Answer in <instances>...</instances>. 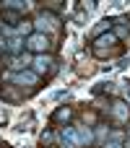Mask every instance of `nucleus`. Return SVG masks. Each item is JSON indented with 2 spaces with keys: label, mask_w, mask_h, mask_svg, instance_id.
Wrapping results in <instances>:
<instances>
[{
  "label": "nucleus",
  "mask_w": 130,
  "mask_h": 148,
  "mask_svg": "<svg viewBox=\"0 0 130 148\" xmlns=\"http://www.w3.org/2000/svg\"><path fill=\"white\" fill-rule=\"evenodd\" d=\"M26 47L29 49H34V52H39V55H44L47 49H50V39H47V34H31V36H26Z\"/></svg>",
  "instance_id": "3"
},
{
  "label": "nucleus",
  "mask_w": 130,
  "mask_h": 148,
  "mask_svg": "<svg viewBox=\"0 0 130 148\" xmlns=\"http://www.w3.org/2000/svg\"><path fill=\"white\" fill-rule=\"evenodd\" d=\"M70 120V109L68 107H60V109H55V114H52V122H68Z\"/></svg>",
  "instance_id": "13"
},
{
  "label": "nucleus",
  "mask_w": 130,
  "mask_h": 148,
  "mask_svg": "<svg viewBox=\"0 0 130 148\" xmlns=\"http://www.w3.org/2000/svg\"><path fill=\"white\" fill-rule=\"evenodd\" d=\"M60 140H63V146L65 148H81V143H78V130L76 127H63L60 130Z\"/></svg>",
  "instance_id": "6"
},
{
  "label": "nucleus",
  "mask_w": 130,
  "mask_h": 148,
  "mask_svg": "<svg viewBox=\"0 0 130 148\" xmlns=\"http://www.w3.org/2000/svg\"><path fill=\"white\" fill-rule=\"evenodd\" d=\"M117 42H120V39L115 36V31H107V34H102V36H96V39H94V52H96V55H107V52H109V47H112V44H117Z\"/></svg>",
  "instance_id": "2"
},
{
  "label": "nucleus",
  "mask_w": 130,
  "mask_h": 148,
  "mask_svg": "<svg viewBox=\"0 0 130 148\" xmlns=\"http://www.w3.org/2000/svg\"><path fill=\"white\" fill-rule=\"evenodd\" d=\"M31 65H34V73H36V75H44V73H52V70H55V68H52L55 62H52L50 55H36V57L31 60Z\"/></svg>",
  "instance_id": "5"
},
{
  "label": "nucleus",
  "mask_w": 130,
  "mask_h": 148,
  "mask_svg": "<svg viewBox=\"0 0 130 148\" xmlns=\"http://www.w3.org/2000/svg\"><path fill=\"white\" fill-rule=\"evenodd\" d=\"M76 130H78V143H81V148H83V146H91V140H94L91 130H89V127H76Z\"/></svg>",
  "instance_id": "12"
},
{
  "label": "nucleus",
  "mask_w": 130,
  "mask_h": 148,
  "mask_svg": "<svg viewBox=\"0 0 130 148\" xmlns=\"http://www.w3.org/2000/svg\"><path fill=\"white\" fill-rule=\"evenodd\" d=\"M8 62H10V65H8L10 70L21 73V70H26V65H31V57H29V55H16V57H10Z\"/></svg>",
  "instance_id": "9"
},
{
  "label": "nucleus",
  "mask_w": 130,
  "mask_h": 148,
  "mask_svg": "<svg viewBox=\"0 0 130 148\" xmlns=\"http://www.w3.org/2000/svg\"><path fill=\"white\" fill-rule=\"evenodd\" d=\"M52 138H55V135H52V130H47V133H42V138H39V140H42V146H50V143H52Z\"/></svg>",
  "instance_id": "16"
},
{
  "label": "nucleus",
  "mask_w": 130,
  "mask_h": 148,
  "mask_svg": "<svg viewBox=\"0 0 130 148\" xmlns=\"http://www.w3.org/2000/svg\"><path fill=\"white\" fill-rule=\"evenodd\" d=\"M112 114H115V120H117V122H128V120H130V107H128V101L115 99V101H112Z\"/></svg>",
  "instance_id": "7"
},
{
  "label": "nucleus",
  "mask_w": 130,
  "mask_h": 148,
  "mask_svg": "<svg viewBox=\"0 0 130 148\" xmlns=\"http://www.w3.org/2000/svg\"><path fill=\"white\" fill-rule=\"evenodd\" d=\"M8 81H10V83H18V86H34V83L39 81V75H36L34 70H21V73H10Z\"/></svg>",
  "instance_id": "4"
},
{
  "label": "nucleus",
  "mask_w": 130,
  "mask_h": 148,
  "mask_svg": "<svg viewBox=\"0 0 130 148\" xmlns=\"http://www.w3.org/2000/svg\"><path fill=\"white\" fill-rule=\"evenodd\" d=\"M57 13H50V10H42L39 13V18L34 21V29H36V34H44V31H52V29H57Z\"/></svg>",
  "instance_id": "1"
},
{
  "label": "nucleus",
  "mask_w": 130,
  "mask_h": 148,
  "mask_svg": "<svg viewBox=\"0 0 130 148\" xmlns=\"http://www.w3.org/2000/svg\"><path fill=\"white\" fill-rule=\"evenodd\" d=\"M104 148H122V143H120V140H107Z\"/></svg>",
  "instance_id": "17"
},
{
  "label": "nucleus",
  "mask_w": 130,
  "mask_h": 148,
  "mask_svg": "<svg viewBox=\"0 0 130 148\" xmlns=\"http://www.w3.org/2000/svg\"><path fill=\"white\" fill-rule=\"evenodd\" d=\"M128 21H130V16H128ZM128 31H130V26H128Z\"/></svg>",
  "instance_id": "19"
},
{
  "label": "nucleus",
  "mask_w": 130,
  "mask_h": 148,
  "mask_svg": "<svg viewBox=\"0 0 130 148\" xmlns=\"http://www.w3.org/2000/svg\"><path fill=\"white\" fill-rule=\"evenodd\" d=\"M31 26H34V23H29V21H21L18 26H13V31H16L18 36H31Z\"/></svg>",
  "instance_id": "14"
},
{
  "label": "nucleus",
  "mask_w": 130,
  "mask_h": 148,
  "mask_svg": "<svg viewBox=\"0 0 130 148\" xmlns=\"http://www.w3.org/2000/svg\"><path fill=\"white\" fill-rule=\"evenodd\" d=\"M128 65H130V57H122V60H117L115 68H128Z\"/></svg>",
  "instance_id": "18"
},
{
  "label": "nucleus",
  "mask_w": 130,
  "mask_h": 148,
  "mask_svg": "<svg viewBox=\"0 0 130 148\" xmlns=\"http://www.w3.org/2000/svg\"><path fill=\"white\" fill-rule=\"evenodd\" d=\"M5 42H8V44H5V52H8V55H13V57H16V55L23 49V44H26V42H23V36H18L16 31H13V34H8V36H5Z\"/></svg>",
  "instance_id": "8"
},
{
  "label": "nucleus",
  "mask_w": 130,
  "mask_h": 148,
  "mask_svg": "<svg viewBox=\"0 0 130 148\" xmlns=\"http://www.w3.org/2000/svg\"><path fill=\"white\" fill-rule=\"evenodd\" d=\"M29 3L23 0H3V10H13V13H26Z\"/></svg>",
  "instance_id": "11"
},
{
  "label": "nucleus",
  "mask_w": 130,
  "mask_h": 148,
  "mask_svg": "<svg viewBox=\"0 0 130 148\" xmlns=\"http://www.w3.org/2000/svg\"><path fill=\"white\" fill-rule=\"evenodd\" d=\"M112 26H115V18H104V21H99V23L94 26V31H91V39H96V36H102V34L112 31Z\"/></svg>",
  "instance_id": "10"
},
{
  "label": "nucleus",
  "mask_w": 130,
  "mask_h": 148,
  "mask_svg": "<svg viewBox=\"0 0 130 148\" xmlns=\"http://www.w3.org/2000/svg\"><path fill=\"white\" fill-rule=\"evenodd\" d=\"M3 18H5L8 23H16V26H18V23L23 21V13H13V10H3Z\"/></svg>",
  "instance_id": "15"
}]
</instances>
